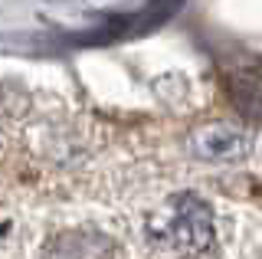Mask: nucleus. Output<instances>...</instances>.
<instances>
[{
  "label": "nucleus",
  "mask_w": 262,
  "mask_h": 259,
  "mask_svg": "<svg viewBox=\"0 0 262 259\" xmlns=\"http://www.w3.org/2000/svg\"><path fill=\"white\" fill-rule=\"evenodd\" d=\"M154 233L174 253L200 256L213 246V210L196 193H177V197H170Z\"/></svg>",
  "instance_id": "1"
},
{
  "label": "nucleus",
  "mask_w": 262,
  "mask_h": 259,
  "mask_svg": "<svg viewBox=\"0 0 262 259\" xmlns=\"http://www.w3.org/2000/svg\"><path fill=\"white\" fill-rule=\"evenodd\" d=\"M249 151H252V135L243 132L239 125L210 121L190 135V155L196 161H207V164H236Z\"/></svg>",
  "instance_id": "2"
},
{
  "label": "nucleus",
  "mask_w": 262,
  "mask_h": 259,
  "mask_svg": "<svg viewBox=\"0 0 262 259\" xmlns=\"http://www.w3.org/2000/svg\"><path fill=\"white\" fill-rule=\"evenodd\" d=\"M115 243L98 230H66L49 240L46 259H112Z\"/></svg>",
  "instance_id": "3"
}]
</instances>
